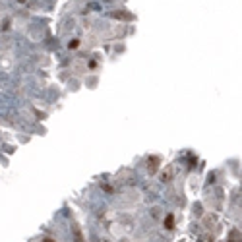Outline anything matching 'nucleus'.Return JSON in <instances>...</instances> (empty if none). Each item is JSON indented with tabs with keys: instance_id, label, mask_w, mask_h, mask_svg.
<instances>
[{
	"instance_id": "nucleus-1",
	"label": "nucleus",
	"mask_w": 242,
	"mask_h": 242,
	"mask_svg": "<svg viewBox=\"0 0 242 242\" xmlns=\"http://www.w3.org/2000/svg\"><path fill=\"white\" fill-rule=\"evenodd\" d=\"M72 233H74V240H76V242H83L82 230H79V227H78V225H74V227H72Z\"/></svg>"
},
{
	"instance_id": "nucleus-4",
	"label": "nucleus",
	"mask_w": 242,
	"mask_h": 242,
	"mask_svg": "<svg viewBox=\"0 0 242 242\" xmlns=\"http://www.w3.org/2000/svg\"><path fill=\"white\" fill-rule=\"evenodd\" d=\"M45 242H54V240L52 238H45Z\"/></svg>"
},
{
	"instance_id": "nucleus-5",
	"label": "nucleus",
	"mask_w": 242,
	"mask_h": 242,
	"mask_svg": "<svg viewBox=\"0 0 242 242\" xmlns=\"http://www.w3.org/2000/svg\"><path fill=\"white\" fill-rule=\"evenodd\" d=\"M103 242H109V240H103Z\"/></svg>"
},
{
	"instance_id": "nucleus-2",
	"label": "nucleus",
	"mask_w": 242,
	"mask_h": 242,
	"mask_svg": "<svg viewBox=\"0 0 242 242\" xmlns=\"http://www.w3.org/2000/svg\"><path fill=\"white\" fill-rule=\"evenodd\" d=\"M165 229H169V230H170V229H175V217H172L170 213L165 217Z\"/></svg>"
},
{
	"instance_id": "nucleus-3",
	"label": "nucleus",
	"mask_w": 242,
	"mask_h": 242,
	"mask_svg": "<svg viewBox=\"0 0 242 242\" xmlns=\"http://www.w3.org/2000/svg\"><path fill=\"white\" fill-rule=\"evenodd\" d=\"M169 178H170V170H167V172H163V180H165V182H167V180H169Z\"/></svg>"
}]
</instances>
